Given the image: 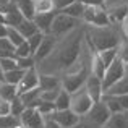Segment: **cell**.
Returning a JSON list of instances; mask_svg holds the SVG:
<instances>
[{"mask_svg": "<svg viewBox=\"0 0 128 128\" xmlns=\"http://www.w3.org/2000/svg\"><path fill=\"white\" fill-rule=\"evenodd\" d=\"M106 126L107 128H128V112L112 114Z\"/></svg>", "mask_w": 128, "mask_h": 128, "instance_id": "ac0fdd59", "label": "cell"}, {"mask_svg": "<svg viewBox=\"0 0 128 128\" xmlns=\"http://www.w3.org/2000/svg\"><path fill=\"white\" fill-rule=\"evenodd\" d=\"M0 50L6 54H13L15 55V46L8 41L6 38H0Z\"/></svg>", "mask_w": 128, "mask_h": 128, "instance_id": "74e56055", "label": "cell"}, {"mask_svg": "<svg viewBox=\"0 0 128 128\" xmlns=\"http://www.w3.org/2000/svg\"><path fill=\"white\" fill-rule=\"evenodd\" d=\"M0 68H2V72H10V70L16 68L15 57H2L0 58Z\"/></svg>", "mask_w": 128, "mask_h": 128, "instance_id": "836d02e7", "label": "cell"}, {"mask_svg": "<svg viewBox=\"0 0 128 128\" xmlns=\"http://www.w3.org/2000/svg\"><path fill=\"white\" fill-rule=\"evenodd\" d=\"M18 96V91H16L15 84H8V83H0V97L5 100H12L13 97Z\"/></svg>", "mask_w": 128, "mask_h": 128, "instance_id": "d4e9b609", "label": "cell"}, {"mask_svg": "<svg viewBox=\"0 0 128 128\" xmlns=\"http://www.w3.org/2000/svg\"><path fill=\"white\" fill-rule=\"evenodd\" d=\"M0 83H3V72H2V68H0Z\"/></svg>", "mask_w": 128, "mask_h": 128, "instance_id": "c3c4849f", "label": "cell"}, {"mask_svg": "<svg viewBox=\"0 0 128 128\" xmlns=\"http://www.w3.org/2000/svg\"><path fill=\"white\" fill-rule=\"evenodd\" d=\"M84 39L94 50L100 52L106 49H115L122 44V32L114 24L109 26H88L84 28Z\"/></svg>", "mask_w": 128, "mask_h": 128, "instance_id": "7a4b0ae2", "label": "cell"}, {"mask_svg": "<svg viewBox=\"0 0 128 128\" xmlns=\"http://www.w3.org/2000/svg\"><path fill=\"white\" fill-rule=\"evenodd\" d=\"M100 128H107V126H100Z\"/></svg>", "mask_w": 128, "mask_h": 128, "instance_id": "681fc988", "label": "cell"}, {"mask_svg": "<svg viewBox=\"0 0 128 128\" xmlns=\"http://www.w3.org/2000/svg\"><path fill=\"white\" fill-rule=\"evenodd\" d=\"M15 57H32L31 49H29V46H28L26 41L15 47Z\"/></svg>", "mask_w": 128, "mask_h": 128, "instance_id": "d590c367", "label": "cell"}, {"mask_svg": "<svg viewBox=\"0 0 128 128\" xmlns=\"http://www.w3.org/2000/svg\"><path fill=\"white\" fill-rule=\"evenodd\" d=\"M76 28H80V20L72 18V16L65 15V13H62V12H57L55 16H54V21H52V26H50L49 34L55 36V38L58 39V38L66 36L68 32H72L73 29H76Z\"/></svg>", "mask_w": 128, "mask_h": 128, "instance_id": "3957f363", "label": "cell"}, {"mask_svg": "<svg viewBox=\"0 0 128 128\" xmlns=\"http://www.w3.org/2000/svg\"><path fill=\"white\" fill-rule=\"evenodd\" d=\"M120 24H122V28H120V32H122V38H125L126 41H128V18H126V20H123V21L120 23Z\"/></svg>", "mask_w": 128, "mask_h": 128, "instance_id": "ee69618b", "label": "cell"}, {"mask_svg": "<svg viewBox=\"0 0 128 128\" xmlns=\"http://www.w3.org/2000/svg\"><path fill=\"white\" fill-rule=\"evenodd\" d=\"M100 57V60L104 62V65H106V68L110 65V63L114 62V60L117 58V55H118V47H115V49H106V50H100V52H97Z\"/></svg>", "mask_w": 128, "mask_h": 128, "instance_id": "4316f807", "label": "cell"}, {"mask_svg": "<svg viewBox=\"0 0 128 128\" xmlns=\"http://www.w3.org/2000/svg\"><path fill=\"white\" fill-rule=\"evenodd\" d=\"M55 88H62V84H60V76L39 73V89L49 91V89H55Z\"/></svg>", "mask_w": 128, "mask_h": 128, "instance_id": "9a60e30c", "label": "cell"}, {"mask_svg": "<svg viewBox=\"0 0 128 128\" xmlns=\"http://www.w3.org/2000/svg\"><path fill=\"white\" fill-rule=\"evenodd\" d=\"M126 72H128V65H125V63L118 58V55H117V58L107 66L106 73H104L102 80H100V81H102V91L104 92L109 91L117 81H120V80L125 76Z\"/></svg>", "mask_w": 128, "mask_h": 128, "instance_id": "277c9868", "label": "cell"}, {"mask_svg": "<svg viewBox=\"0 0 128 128\" xmlns=\"http://www.w3.org/2000/svg\"><path fill=\"white\" fill-rule=\"evenodd\" d=\"M36 88H39V72L36 70V66H32V68L26 70L24 76L16 86V91H18V96H20V94L26 92V91L36 89Z\"/></svg>", "mask_w": 128, "mask_h": 128, "instance_id": "9c48e42d", "label": "cell"}, {"mask_svg": "<svg viewBox=\"0 0 128 128\" xmlns=\"http://www.w3.org/2000/svg\"><path fill=\"white\" fill-rule=\"evenodd\" d=\"M42 128H62L55 120H52L50 117H44V126Z\"/></svg>", "mask_w": 128, "mask_h": 128, "instance_id": "b9f144b4", "label": "cell"}, {"mask_svg": "<svg viewBox=\"0 0 128 128\" xmlns=\"http://www.w3.org/2000/svg\"><path fill=\"white\" fill-rule=\"evenodd\" d=\"M20 118L15 115H12V114H8V115H0V128H15L18 125Z\"/></svg>", "mask_w": 128, "mask_h": 128, "instance_id": "1f68e13d", "label": "cell"}, {"mask_svg": "<svg viewBox=\"0 0 128 128\" xmlns=\"http://www.w3.org/2000/svg\"><path fill=\"white\" fill-rule=\"evenodd\" d=\"M55 44H57V38H55V36H52V34H44V38H42L41 44H39L38 50H36L34 55H32V57H34V60H36V63L46 58V57L54 50Z\"/></svg>", "mask_w": 128, "mask_h": 128, "instance_id": "7c38bea8", "label": "cell"}, {"mask_svg": "<svg viewBox=\"0 0 128 128\" xmlns=\"http://www.w3.org/2000/svg\"><path fill=\"white\" fill-rule=\"evenodd\" d=\"M104 94H107V96H120V94H128V72L125 73V76H123L120 81H117L115 84L110 88L109 91H106Z\"/></svg>", "mask_w": 128, "mask_h": 128, "instance_id": "ffe728a7", "label": "cell"}, {"mask_svg": "<svg viewBox=\"0 0 128 128\" xmlns=\"http://www.w3.org/2000/svg\"><path fill=\"white\" fill-rule=\"evenodd\" d=\"M73 2H76V0H54V3H55V12H60V10H63L65 6L72 5Z\"/></svg>", "mask_w": 128, "mask_h": 128, "instance_id": "ab89813d", "label": "cell"}, {"mask_svg": "<svg viewBox=\"0 0 128 128\" xmlns=\"http://www.w3.org/2000/svg\"><path fill=\"white\" fill-rule=\"evenodd\" d=\"M6 39H8V41L12 42L15 47L26 41V39L18 32V29H16V28H12V26H8V31H6Z\"/></svg>", "mask_w": 128, "mask_h": 128, "instance_id": "f546056e", "label": "cell"}, {"mask_svg": "<svg viewBox=\"0 0 128 128\" xmlns=\"http://www.w3.org/2000/svg\"><path fill=\"white\" fill-rule=\"evenodd\" d=\"M110 115H112V114L109 112V109H107L106 102L100 99L99 102H94V104H92V107H91L89 112L84 115V118L89 120V122L92 123L94 126L100 128V126H106V125H107V122H109Z\"/></svg>", "mask_w": 128, "mask_h": 128, "instance_id": "8992f818", "label": "cell"}, {"mask_svg": "<svg viewBox=\"0 0 128 128\" xmlns=\"http://www.w3.org/2000/svg\"><path fill=\"white\" fill-rule=\"evenodd\" d=\"M41 92L42 91L39 88H36V89H31V91H26V92L20 94L24 107H36L38 106L39 100H41Z\"/></svg>", "mask_w": 128, "mask_h": 128, "instance_id": "2e32d148", "label": "cell"}, {"mask_svg": "<svg viewBox=\"0 0 128 128\" xmlns=\"http://www.w3.org/2000/svg\"><path fill=\"white\" fill-rule=\"evenodd\" d=\"M6 31H8V26L5 23L0 24V38H6Z\"/></svg>", "mask_w": 128, "mask_h": 128, "instance_id": "f6af8a7d", "label": "cell"}, {"mask_svg": "<svg viewBox=\"0 0 128 128\" xmlns=\"http://www.w3.org/2000/svg\"><path fill=\"white\" fill-rule=\"evenodd\" d=\"M96 8L97 6H89L84 5V10H83V16H81V21H84L86 24H91L94 20V15H96Z\"/></svg>", "mask_w": 128, "mask_h": 128, "instance_id": "e575fe53", "label": "cell"}, {"mask_svg": "<svg viewBox=\"0 0 128 128\" xmlns=\"http://www.w3.org/2000/svg\"><path fill=\"white\" fill-rule=\"evenodd\" d=\"M84 47V28H76L66 36L57 39L54 50L44 60L36 63V70L47 75H63L80 60Z\"/></svg>", "mask_w": 128, "mask_h": 128, "instance_id": "6da1fadb", "label": "cell"}, {"mask_svg": "<svg viewBox=\"0 0 128 128\" xmlns=\"http://www.w3.org/2000/svg\"><path fill=\"white\" fill-rule=\"evenodd\" d=\"M2 23H5V15L0 12V24H2Z\"/></svg>", "mask_w": 128, "mask_h": 128, "instance_id": "7dc6e473", "label": "cell"}, {"mask_svg": "<svg viewBox=\"0 0 128 128\" xmlns=\"http://www.w3.org/2000/svg\"><path fill=\"white\" fill-rule=\"evenodd\" d=\"M126 46H128V41H126Z\"/></svg>", "mask_w": 128, "mask_h": 128, "instance_id": "f907efd6", "label": "cell"}, {"mask_svg": "<svg viewBox=\"0 0 128 128\" xmlns=\"http://www.w3.org/2000/svg\"><path fill=\"white\" fill-rule=\"evenodd\" d=\"M42 38H44V32L38 31L36 34L29 36V38L26 39V42H28V46H29V49H31V54H32V55H34V52L38 50L39 44H41V41H42Z\"/></svg>", "mask_w": 128, "mask_h": 128, "instance_id": "4dcf8cb0", "label": "cell"}, {"mask_svg": "<svg viewBox=\"0 0 128 128\" xmlns=\"http://www.w3.org/2000/svg\"><path fill=\"white\" fill-rule=\"evenodd\" d=\"M112 24L109 20V15H107V10L104 6H97L96 8V15H94V20L89 26H109Z\"/></svg>", "mask_w": 128, "mask_h": 128, "instance_id": "603a6c76", "label": "cell"}, {"mask_svg": "<svg viewBox=\"0 0 128 128\" xmlns=\"http://www.w3.org/2000/svg\"><path fill=\"white\" fill-rule=\"evenodd\" d=\"M24 109H26V107H24V104H23V100H21V97H20V96L13 97V99L10 100V114H12V115L20 117Z\"/></svg>", "mask_w": 128, "mask_h": 128, "instance_id": "83f0119b", "label": "cell"}, {"mask_svg": "<svg viewBox=\"0 0 128 128\" xmlns=\"http://www.w3.org/2000/svg\"><path fill=\"white\" fill-rule=\"evenodd\" d=\"M8 2H10V0H0V8H3V6H5Z\"/></svg>", "mask_w": 128, "mask_h": 128, "instance_id": "bcb514c9", "label": "cell"}, {"mask_svg": "<svg viewBox=\"0 0 128 128\" xmlns=\"http://www.w3.org/2000/svg\"><path fill=\"white\" fill-rule=\"evenodd\" d=\"M73 128H97V126H94L92 123L89 122V120H86L84 117H81V118H80V122L76 123V125L73 126Z\"/></svg>", "mask_w": 128, "mask_h": 128, "instance_id": "60d3db41", "label": "cell"}, {"mask_svg": "<svg viewBox=\"0 0 128 128\" xmlns=\"http://www.w3.org/2000/svg\"><path fill=\"white\" fill-rule=\"evenodd\" d=\"M83 5H89V6H102L106 0H80Z\"/></svg>", "mask_w": 128, "mask_h": 128, "instance_id": "7bdbcfd3", "label": "cell"}, {"mask_svg": "<svg viewBox=\"0 0 128 128\" xmlns=\"http://www.w3.org/2000/svg\"><path fill=\"white\" fill-rule=\"evenodd\" d=\"M36 109L39 110V114H41L42 117H49L50 114L55 112V104L54 102H49V100H39V104L36 106Z\"/></svg>", "mask_w": 128, "mask_h": 128, "instance_id": "f1b7e54d", "label": "cell"}, {"mask_svg": "<svg viewBox=\"0 0 128 128\" xmlns=\"http://www.w3.org/2000/svg\"><path fill=\"white\" fill-rule=\"evenodd\" d=\"M24 73H26V70L18 68V66L13 68V70H10V72H3V83L18 86V83L21 81V78L24 76Z\"/></svg>", "mask_w": 128, "mask_h": 128, "instance_id": "d6986e66", "label": "cell"}, {"mask_svg": "<svg viewBox=\"0 0 128 128\" xmlns=\"http://www.w3.org/2000/svg\"><path fill=\"white\" fill-rule=\"evenodd\" d=\"M16 29H18V32H20V34H21L24 39H28L29 36L36 34V32L39 31L38 26L34 24V21H32V20H23V21L20 23L18 26H16Z\"/></svg>", "mask_w": 128, "mask_h": 128, "instance_id": "44dd1931", "label": "cell"}, {"mask_svg": "<svg viewBox=\"0 0 128 128\" xmlns=\"http://www.w3.org/2000/svg\"><path fill=\"white\" fill-rule=\"evenodd\" d=\"M60 89H62V88H55V89L42 91V92H41V99L42 100H49V102H54V100H55V97L58 96Z\"/></svg>", "mask_w": 128, "mask_h": 128, "instance_id": "8d00e7d4", "label": "cell"}, {"mask_svg": "<svg viewBox=\"0 0 128 128\" xmlns=\"http://www.w3.org/2000/svg\"><path fill=\"white\" fill-rule=\"evenodd\" d=\"M50 118L55 120L57 123H58L62 128H73L76 125V123L80 122V118L81 117L76 115L75 112H73L72 109H65V110H55L54 114H50Z\"/></svg>", "mask_w": 128, "mask_h": 128, "instance_id": "ba28073f", "label": "cell"}, {"mask_svg": "<svg viewBox=\"0 0 128 128\" xmlns=\"http://www.w3.org/2000/svg\"><path fill=\"white\" fill-rule=\"evenodd\" d=\"M84 88L88 91V94L91 96V99L94 102H99L104 96V91H102V81L100 78H97L96 75L89 73V76L86 78V83H84Z\"/></svg>", "mask_w": 128, "mask_h": 128, "instance_id": "8fae6325", "label": "cell"}, {"mask_svg": "<svg viewBox=\"0 0 128 128\" xmlns=\"http://www.w3.org/2000/svg\"><path fill=\"white\" fill-rule=\"evenodd\" d=\"M57 12H49V13H36L32 21L34 24L38 26V29L44 34H49L50 31V26H52V21H54V16H55Z\"/></svg>", "mask_w": 128, "mask_h": 128, "instance_id": "4fadbf2b", "label": "cell"}, {"mask_svg": "<svg viewBox=\"0 0 128 128\" xmlns=\"http://www.w3.org/2000/svg\"><path fill=\"white\" fill-rule=\"evenodd\" d=\"M83 10H84V5H83L80 0H76V2H73L72 5L65 6L63 10H60L62 13H65V15L72 16V18H76L81 21V16H83Z\"/></svg>", "mask_w": 128, "mask_h": 128, "instance_id": "7402d4cb", "label": "cell"}, {"mask_svg": "<svg viewBox=\"0 0 128 128\" xmlns=\"http://www.w3.org/2000/svg\"><path fill=\"white\" fill-rule=\"evenodd\" d=\"M117 99V102L122 106L123 112H128V94H120V96H114Z\"/></svg>", "mask_w": 128, "mask_h": 128, "instance_id": "f35d334b", "label": "cell"}, {"mask_svg": "<svg viewBox=\"0 0 128 128\" xmlns=\"http://www.w3.org/2000/svg\"><path fill=\"white\" fill-rule=\"evenodd\" d=\"M107 15H109V20L112 24L122 23L123 20L128 18V5L126 3H120V5L112 6V8H107Z\"/></svg>", "mask_w": 128, "mask_h": 128, "instance_id": "5bb4252c", "label": "cell"}, {"mask_svg": "<svg viewBox=\"0 0 128 128\" xmlns=\"http://www.w3.org/2000/svg\"><path fill=\"white\" fill-rule=\"evenodd\" d=\"M15 5L18 6V10L21 12V15L24 16V20H32L36 15L34 12V0H13Z\"/></svg>", "mask_w": 128, "mask_h": 128, "instance_id": "e0dca14e", "label": "cell"}, {"mask_svg": "<svg viewBox=\"0 0 128 128\" xmlns=\"http://www.w3.org/2000/svg\"><path fill=\"white\" fill-rule=\"evenodd\" d=\"M15 60H16V66L23 70H29L32 66H36L34 57H15Z\"/></svg>", "mask_w": 128, "mask_h": 128, "instance_id": "d6a6232c", "label": "cell"}, {"mask_svg": "<svg viewBox=\"0 0 128 128\" xmlns=\"http://www.w3.org/2000/svg\"><path fill=\"white\" fill-rule=\"evenodd\" d=\"M0 12L5 15V24L6 26H12V28H16V26L24 20V16L21 15V12L18 10V6L15 5L13 0H10L3 8H0Z\"/></svg>", "mask_w": 128, "mask_h": 128, "instance_id": "30bf717a", "label": "cell"}, {"mask_svg": "<svg viewBox=\"0 0 128 128\" xmlns=\"http://www.w3.org/2000/svg\"><path fill=\"white\" fill-rule=\"evenodd\" d=\"M54 104H55V110L70 109V92H66L65 89H60V92H58V96L55 97Z\"/></svg>", "mask_w": 128, "mask_h": 128, "instance_id": "cb8c5ba5", "label": "cell"}, {"mask_svg": "<svg viewBox=\"0 0 128 128\" xmlns=\"http://www.w3.org/2000/svg\"><path fill=\"white\" fill-rule=\"evenodd\" d=\"M92 104H94V100L91 99V96L88 94L84 86L70 94V109L80 117H84L89 112V109L92 107Z\"/></svg>", "mask_w": 128, "mask_h": 128, "instance_id": "5b68a950", "label": "cell"}, {"mask_svg": "<svg viewBox=\"0 0 128 128\" xmlns=\"http://www.w3.org/2000/svg\"><path fill=\"white\" fill-rule=\"evenodd\" d=\"M34 12L36 13L55 12V3H54V0H34Z\"/></svg>", "mask_w": 128, "mask_h": 128, "instance_id": "484cf974", "label": "cell"}, {"mask_svg": "<svg viewBox=\"0 0 128 128\" xmlns=\"http://www.w3.org/2000/svg\"><path fill=\"white\" fill-rule=\"evenodd\" d=\"M20 123L24 128H42L44 126V117L39 114L36 107H26L18 117Z\"/></svg>", "mask_w": 128, "mask_h": 128, "instance_id": "52a82bcc", "label": "cell"}]
</instances>
